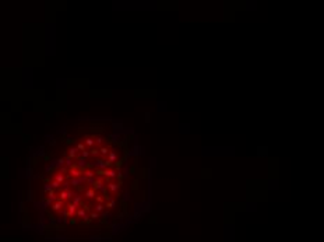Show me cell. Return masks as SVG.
I'll return each instance as SVG.
<instances>
[{
    "instance_id": "6da1fadb",
    "label": "cell",
    "mask_w": 324,
    "mask_h": 242,
    "mask_svg": "<svg viewBox=\"0 0 324 242\" xmlns=\"http://www.w3.org/2000/svg\"><path fill=\"white\" fill-rule=\"evenodd\" d=\"M120 186H122V183H115V182H112V181L106 183V188H108V190L110 192V195L117 193L119 189H120Z\"/></svg>"
},
{
    "instance_id": "7a4b0ae2",
    "label": "cell",
    "mask_w": 324,
    "mask_h": 242,
    "mask_svg": "<svg viewBox=\"0 0 324 242\" xmlns=\"http://www.w3.org/2000/svg\"><path fill=\"white\" fill-rule=\"evenodd\" d=\"M117 175V171L112 170V168H106V170L104 171V177L108 178V179H112V178H116Z\"/></svg>"
},
{
    "instance_id": "3957f363",
    "label": "cell",
    "mask_w": 324,
    "mask_h": 242,
    "mask_svg": "<svg viewBox=\"0 0 324 242\" xmlns=\"http://www.w3.org/2000/svg\"><path fill=\"white\" fill-rule=\"evenodd\" d=\"M106 160L109 161L110 164H115V163H117V154L115 151H109V154H108V157H106Z\"/></svg>"
},
{
    "instance_id": "277c9868",
    "label": "cell",
    "mask_w": 324,
    "mask_h": 242,
    "mask_svg": "<svg viewBox=\"0 0 324 242\" xmlns=\"http://www.w3.org/2000/svg\"><path fill=\"white\" fill-rule=\"evenodd\" d=\"M109 147H108V146H101L99 147V154L102 157H108V154H109Z\"/></svg>"
}]
</instances>
